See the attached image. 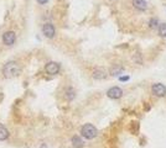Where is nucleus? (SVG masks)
<instances>
[{"label": "nucleus", "mask_w": 166, "mask_h": 148, "mask_svg": "<svg viewBox=\"0 0 166 148\" xmlns=\"http://www.w3.org/2000/svg\"><path fill=\"white\" fill-rule=\"evenodd\" d=\"M20 73V67L16 62H7L3 68V74L6 78H14Z\"/></svg>", "instance_id": "obj_1"}, {"label": "nucleus", "mask_w": 166, "mask_h": 148, "mask_svg": "<svg viewBox=\"0 0 166 148\" xmlns=\"http://www.w3.org/2000/svg\"><path fill=\"white\" fill-rule=\"evenodd\" d=\"M81 135L83 138L86 139H93L96 138L97 135H98V130L96 126H93L92 124H86L82 126L81 128Z\"/></svg>", "instance_id": "obj_2"}, {"label": "nucleus", "mask_w": 166, "mask_h": 148, "mask_svg": "<svg viewBox=\"0 0 166 148\" xmlns=\"http://www.w3.org/2000/svg\"><path fill=\"white\" fill-rule=\"evenodd\" d=\"M151 92L157 98H164L166 95V87L161 83H156L151 87Z\"/></svg>", "instance_id": "obj_3"}, {"label": "nucleus", "mask_w": 166, "mask_h": 148, "mask_svg": "<svg viewBox=\"0 0 166 148\" xmlns=\"http://www.w3.org/2000/svg\"><path fill=\"white\" fill-rule=\"evenodd\" d=\"M45 72H46L48 75H56L60 72V64L57 62H48L46 65H45Z\"/></svg>", "instance_id": "obj_4"}, {"label": "nucleus", "mask_w": 166, "mask_h": 148, "mask_svg": "<svg viewBox=\"0 0 166 148\" xmlns=\"http://www.w3.org/2000/svg\"><path fill=\"white\" fill-rule=\"evenodd\" d=\"M107 96L109 99H113V100H118L123 96V90L120 89L119 87H112L109 90L107 91Z\"/></svg>", "instance_id": "obj_5"}, {"label": "nucleus", "mask_w": 166, "mask_h": 148, "mask_svg": "<svg viewBox=\"0 0 166 148\" xmlns=\"http://www.w3.org/2000/svg\"><path fill=\"white\" fill-rule=\"evenodd\" d=\"M42 33L47 38H54L56 36V28L52 24H45L42 26Z\"/></svg>", "instance_id": "obj_6"}, {"label": "nucleus", "mask_w": 166, "mask_h": 148, "mask_svg": "<svg viewBox=\"0 0 166 148\" xmlns=\"http://www.w3.org/2000/svg\"><path fill=\"white\" fill-rule=\"evenodd\" d=\"M15 41H16V33L14 31H6L3 35V42H4V44H6V46L14 44Z\"/></svg>", "instance_id": "obj_7"}, {"label": "nucleus", "mask_w": 166, "mask_h": 148, "mask_svg": "<svg viewBox=\"0 0 166 148\" xmlns=\"http://www.w3.org/2000/svg\"><path fill=\"white\" fill-rule=\"evenodd\" d=\"M92 77L94 78V79L103 80L108 77V74H107V72H105V69H103V68H96L92 73Z\"/></svg>", "instance_id": "obj_8"}, {"label": "nucleus", "mask_w": 166, "mask_h": 148, "mask_svg": "<svg viewBox=\"0 0 166 148\" xmlns=\"http://www.w3.org/2000/svg\"><path fill=\"white\" fill-rule=\"evenodd\" d=\"M133 6L139 11L148 10V3H146L145 0H133Z\"/></svg>", "instance_id": "obj_9"}, {"label": "nucleus", "mask_w": 166, "mask_h": 148, "mask_svg": "<svg viewBox=\"0 0 166 148\" xmlns=\"http://www.w3.org/2000/svg\"><path fill=\"white\" fill-rule=\"evenodd\" d=\"M71 142H72V146L74 148H83L84 147V142H83V139L80 136H73L72 139H71Z\"/></svg>", "instance_id": "obj_10"}, {"label": "nucleus", "mask_w": 166, "mask_h": 148, "mask_svg": "<svg viewBox=\"0 0 166 148\" xmlns=\"http://www.w3.org/2000/svg\"><path fill=\"white\" fill-rule=\"evenodd\" d=\"M9 130H7L5 126L4 125H1L0 124V141H5V139H7L9 138Z\"/></svg>", "instance_id": "obj_11"}, {"label": "nucleus", "mask_w": 166, "mask_h": 148, "mask_svg": "<svg viewBox=\"0 0 166 148\" xmlns=\"http://www.w3.org/2000/svg\"><path fill=\"white\" fill-rule=\"evenodd\" d=\"M65 96H66V99L68 100V101H72V100L76 98V90H74L73 88H67L66 89V91H65Z\"/></svg>", "instance_id": "obj_12"}, {"label": "nucleus", "mask_w": 166, "mask_h": 148, "mask_svg": "<svg viewBox=\"0 0 166 148\" xmlns=\"http://www.w3.org/2000/svg\"><path fill=\"white\" fill-rule=\"evenodd\" d=\"M159 25H160V22H159V20H157L156 17H151V18H150L149 27L151 28V30H157V28H159Z\"/></svg>", "instance_id": "obj_13"}, {"label": "nucleus", "mask_w": 166, "mask_h": 148, "mask_svg": "<svg viewBox=\"0 0 166 148\" xmlns=\"http://www.w3.org/2000/svg\"><path fill=\"white\" fill-rule=\"evenodd\" d=\"M123 72H124L123 67H113V68L110 69V75L116 77V75H119V74H122Z\"/></svg>", "instance_id": "obj_14"}, {"label": "nucleus", "mask_w": 166, "mask_h": 148, "mask_svg": "<svg viewBox=\"0 0 166 148\" xmlns=\"http://www.w3.org/2000/svg\"><path fill=\"white\" fill-rule=\"evenodd\" d=\"M157 33H159L160 37H166V22L159 25V28H157Z\"/></svg>", "instance_id": "obj_15"}, {"label": "nucleus", "mask_w": 166, "mask_h": 148, "mask_svg": "<svg viewBox=\"0 0 166 148\" xmlns=\"http://www.w3.org/2000/svg\"><path fill=\"white\" fill-rule=\"evenodd\" d=\"M129 79H130V77H129V75H125V77H120V78H119V80H120V81H128Z\"/></svg>", "instance_id": "obj_16"}, {"label": "nucleus", "mask_w": 166, "mask_h": 148, "mask_svg": "<svg viewBox=\"0 0 166 148\" xmlns=\"http://www.w3.org/2000/svg\"><path fill=\"white\" fill-rule=\"evenodd\" d=\"M37 3H39L40 5H45V4L48 3V0H37Z\"/></svg>", "instance_id": "obj_17"}, {"label": "nucleus", "mask_w": 166, "mask_h": 148, "mask_svg": "<svg viewBox=\"0 0 166 148\" xmlns=\"http://www.w3.org/2000/svg\"><path fill=\"white\" fill-rule=\"evenodd\" d=\"M110 1H116V0H110Z\"/></svg>", "instance_id": "obj_18"}]
</instances>
